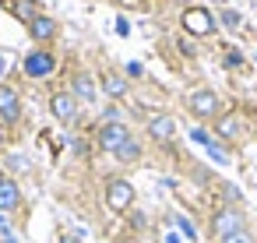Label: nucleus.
Segmentation results:
<instances>
[{
    "label": "nucleus",
    "instance_id": "f257e3e1",
    "mask_svg": "<svg viewBox=\"0 0 257 243\" xmlns=\"http://www.w3.org/2000/svg\"><path fill=\"white\" fill-rule=\"evenodd\" d=\"M239 229H250L239 204H222V208H215V215H211V222H208V236H211V239L232 236V232H239Z\"/></svg>",
    "mask_w": 257,
    "mask_h": 243
},
{
    "label": "nucleus",
    "instance_id": "f03ea898",
    "mask_svg": "<svg viewBox=\"0 0 257 243\" xmlns=\"http://www.w3.org/2000/svg\"><path fill=\"white\" fill-rule=\"evenodd\" d=\"M102 197H106V208L113 211V215H123V211H131L134 208V183L127 180V176H109L106 180V187H102Z\"/></svg>",
    "mask_w": 257,
    "mask_h": 243
},
{
    "label": "nucleus",
    "instance_id": "7ed1b4c3",
    "mask_svg": "<svg viewBox=\"0 0 257 243\" xmlns=\"http://www.w3.org/2000/svg\"><path fill=\"white\" fill-rule=\"evenodd\" d=\"M57 67H60V60H57V53H53L50 46H36V50H29V53H25V60H22V74H25V78H32V81L50 78Z\"/></svg>",
    "mask_w": 257,
    "mask_h": 243
},
{
    "label": "nucleus",
    "instance_id": "20e7f679",
    "mask_svg": "<svg viewBox=\"0 0 257 243\" xmlns=\"http://www.w3.org/2000/svg\"><path fill=\"white\" fill-rule=\"evenodd\" d=\"M183 102H187V113H190L194 120H215V116L222 113V99H218V92H211V88H190Z\"/></svg>",
    "mask_w": 257,
    "mask_h": 243
},
{
    "label": "nucleus",
    "instance_id": "39448f33",
    "mask_svg": "<svg viewBox=\"0 0 257 243\" xmlns=\"http://www.w3.org/2000/svg\"><path fill=\"white\" fill-rule=\"evenodd\" d=\"M180 25H183V32L194 36V39H211V36L218 32V22H215V15H211L208 8H187L183 18H180Z\"/></svg>",
    "mask_w": 257,
    "mask_h": 243
},
{
    "label": "nucleus",
    "instance_id": "423d86ee",
    "mask_svg": "<svg viewBox=\"0 0 257 243\" xmlns=\"http://www.w3.org/2000/svg\"><path fill=\"white\" fill-rule=\"evenodd\" d=\"M50 113H53V120H60L64 127H74L78 116H81V102L64 88V92H53V95H50Z\"/></svg>",
    "mask_w": 257,
    "mask_h": 243
},
{
    "label": "nucleus",
    "instance_id": "0eeeda50",
    "mask_svg": "<svg viewBox=\"0 0 257 243\" xmlns=\"http://www.w3.org/2000/svg\"><path fill=\"white\" fill-rule=\"evenodd\" d=\"M0 120H4L8 127H15L22 120V95L8 81H0Z\"/></svg>",
    "mask_w": 257,
    "mask_h": 243
},
{
    "label": "nucleus",
    "instance_id": "6e6552de",
    "mask_svg": "<svg viewBox=\"0 0 257 243\" xmlns=\"http://www.w3.org/2000/svg\"><path fill=\"white\" fill-rule=\"evenodd\" d=\"M29 36H32V43L50 46V43H57V39H60V22H57V18H50V15H36V18L29 22Z\"/></svg>",
    "mask_w": 257,
    "mask_h": 243
},
{
    "label": "nucleus",
    "instance_id": "1a4fd4ad",
    "mask_svg": "<svg viewBox=\"0 0 257 243\" xmlns=\"http://www.w3.org/2000/svg\"><path fill=\"white\" fill-rule=\"evenodd\" d=\"M127 138H131V127H127L123 120H113V124H102V127H99V138H95V141H99V152H109V155H113Z\"/></svg>",
    "mask_w": 257,
    "mask_h": 243
},
{
    "label": "nucleus",
    "instance_id": "9d476101",
    "mask_svg": "<svg viewBox=\"0 0 257 243\" xmlns=\"http://www.w3.org/2000/svg\"><path fill=\"white\" fill-rule=\"evenodd\" d=\"M67 92H71L78 102H95V95H99V78H95V74H88V71H74V74H71Z\"/></svg>",
    "mask_w": 257,
    "mask_h": 243
},
{
    "label": "nucleus",
    "instance_id": "9b49d317",
    "mask_svg": "<svg viewBox=\"0 0 257 243\" xmlns=\"http://www.w3.org/2000/svg\"><path fill=\"white\" fill-rule=\"evenodd\" d=\"M25 197H22V187L15 176H0V215H15L22 211Z\"/></svg>",
    "mask_w": 257,
    "mask_h": 243
},
{
    "label": "nucleus",
    "instance_id": "f8f14e48",
    "mask_svg": "<svg viewBox=\"0 0 257 243\" xmlns=\"http://www.w3.org/2000/svg\"><path fill=\"white\" fill-rule=\"evenodd\" d=\"M148 138H152L155 145H173V141H176V120H173L169 113H155V116L148 120Z\"/></svg>",
    "mask_w": 257,
    "mask_h": 243
},
{
    "label": "nucleus",
    "instance_id": "ddd939ff",
    "mask_svg": "<svg viewBox=\"0 0 257 243\" xmlns=\"http://www.w3.org/2000/svg\"><path fill=\"white\" fill-rule=\"evenodd\" d=\"M99 92L109 95V99H123V95H127V81H123L116 71H102V78H99Z\"/></svg>",
    "mask_w": 257,
    "mask_h": 243
},
{
    "label": "nucleus",
    "instance_id": "4468645a",
    "mask_svg": "<svg viewBox=\"0 0 257 243\" xmlns=\"http://www.w3.org/2000/svg\"><path fill=\"white\" fill-rule=\"evenodd\" d=\"M215 134H218L222 141H239V138H243L239 116H215Z\"/></svg>",
    "mask_w": 257,
    "mask_h": 243
},
{
    "label": "nucleus",
    "instance_id": "2eb2a0df",
    "mask_svg": "<svg viewBox=\"0 0 257 243\" xmlns=\"http://www.w3.org/2000/svg\"><path fill=\"white\" fill-rule=\"evenodd\" d=\"M113 155H116V162H123V166H134V162L145 155V148H141V141L131 134V138H127V141H123V145H120Z\"/></svg>",
    "mask_w": 257,
    "mask_h": 243
},
{
    "label": "nucleus",
    "instance_id": "dca6fc26",
    "mask_svg": "<svg viewBox=\"0 0 257 243\" xmlns=\"http://www.w3.org/2000/svg\"><path fill=\"white\" fill-rule=\"evenodd\" d=\"M11 11H15L25 25H29L36 15H43V11H39V0H11Z\"/></svg>",
    "mask_w": 257,
    "mask_h": 243
},
{
    "label": "nucleus",
    "instance_id": "f3484780",
    "mask_svg": "<svg viewBox=\"0 0 257 243\" xmlns=\"http://www.w3.org/2000/svg\"><path fill=\"white\" fill-rule=\"evenodd\" d=\"M222 67L225 71H243L246 64H243V53L239 50H222Z\"/></svg>",
    "mask_w": 257,
    "mask_h": 243
},
{
    "label": "nucleus",
    "instance_id": "a211bd4d",
    "mask_svg": "<svg viewBox=\"0 0 257 243\" xmlns=\"http://www.w3.org/2000/svg\"><path fill=\"white\" fill-rule=\"evenodd\" d=\"M215 243H257V236H253L250 229H239V232H232V236H222V239H215Z\"/></svg>",
    "mask_w": 257,
    "mask_h": 243
},
{
    "label": "nucleus",
    "instance_id": "6ab92c4d",
    "mask_svg": "<svg viewBox=\"0 0 257 243\" xmlns=\"http://www.w3.org/2000/svg\"><path fill=\"white\" fill-rule=\"evenodd\" d=\"M173 222H176V225H180V229H183V236H187V239H194V236H197V232H194V225H190V222H187V218H183V215H176V218H173Z\"/></svg>",
    "mask_w": 257,
    "mask_h": 243
},
{
    "label": "nucleus",
    "instance_id": "aec40b11",
    "mask_svg": "<svg viewBox=\"0 0 257 243\" xmlns=\"http://www.w3.org/2000/svg\"><path fill=\"white\" fill-rule=\"evenodd\" d=\"M222 25H229V29H236V25H239V15L225 8V11H222Z\"/></svg>",
    "mask_w": 257,
    "mask_h": 243
},
{
    "label": "nucleus",
    "instance_id": "412c9836",
    "mask_svg": "<svg viewBox=\"0 0 257 243\" xmlns=\"http://www.w3.org/2000/svg\"><path fill=\"white\" fill-rule=\"evenodd\" d=\"M127 74H131V78H145V67H141L138 60H131V64H127Z\"/></svg>",
    "mask_w": 257,
    "mask_h": 243
},
{
    "label": "nucleus",
    "instance_id": "4be33fe9",
    "mask_svg": "<svg viewBox=\"0 0 257 243\" xmlns=\"http://www.w3.org/2000/svg\"><path fill=\"white\" fill-rule=\"evenodd\" d=\"M57 243H81V236H74V232H60Z\"/></svg>",
    "mask_w": 257,
    "mask_h": 243
},
{
    "label": "nucleus",
    "instance_id": "5701e85b",
    "mask_svg": "<svg viewBox=\"0 0 257 243\" xmlns=\"http://www.w3.org/2000/svg\"><path fill=\"white\" fill-rule=\"evenodd\" d=\"M116 32H120V36H127V32H131V25H127V18H116Z\"/></svg>",
    "mask_w": 257,
    "mask_h": 243
},
{
    "label": "nucleus",
    "instance_id": "b1692460",
    "mask_svg": "<svg viewBox=\"0 0 257 243\" xmlns=\"http://www.w3.org/2000/svg\"><path fill=\"white\" fill-rule=\"evenodd\" d=\"M0 236H8V239H11V225H8V218H4V215H0Z\"/></svg>",
    "mask_w": 257,
    "mask_h": 243
},
{
    "label": "nucleus",
    "instance_id": "393cba45",
    "mask_svg": "<svg viewBox=\"0 0 257 243\" xmlns=\"http://www.w3.org/2000/svg\"><path fill=\"white\" fill-rule=\"evenodd\" d=\"M253 64H257V57H253Z\"/></svg>",
    "mask_w": 257,
    "mask_h": 243
}]
</instances>
